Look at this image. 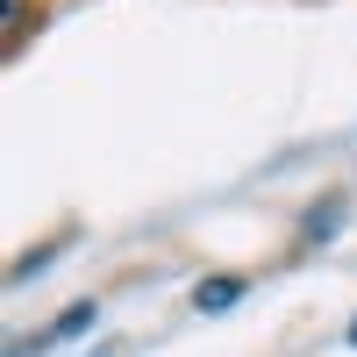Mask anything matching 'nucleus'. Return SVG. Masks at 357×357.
Here are the masks:
<instances>
[{
  "mask_svg": "<svg viewBox=\"0 0 357 357\" xmlns=\"http://www.w3.org/2000/svg\"><path fill=\"white\" fill-rule=\"evenodd\" d=\"M86 321H100V307H93V301H79V307H65V314H57L50 329L36 336V350H50V343H72V336L86 329Z\"/></svg>",
  "mask_w": 357,
  "mask_h": 357,
  "instance_id": "obj_1",
  "label": "nucleus"
},
{
  "mask_svg": "<svg viewBox=\"0 0 357 357\" xmlns=\"http://www.w3.org/2000/svg\"><path fill=\"white\" fill-rule=\"evenodd\" d=\"M236 301H243V279H200V286H193V307H200V314H222V307H236Z\"/></svg>",
  "mask_w": 357,
  "mask_h": 357,
  "instance_id": "obj_2",
  "label": "nucleus"
},
{
  "mask_svg": "<svg viewBox=\"0 0 357 357\" xmlns=\"http://www.w3.org/2000/svg\"><path fill=\"white\" fill-rule=\"evenodd\" d=\"M336 215H343V200H329V207H314V222H307V236H336Z\"/></svg>",
  "mask_w": 357,
  "mask_h": 357,
  "instance_id": "obj_3",
  "label": "nucleus"
},
{
  "mask_svg": "<svg viewBox=\"0 0 357 357\" xmlns=\"http://www.w3.org/2000/svg\"><path fill=\"white\" fill-rule=\"evenodd\" d=\"M22 43V0H8V50Z\"/></svg>",
  "mask_w": 357,
  "mask_h": 357,
  "instance_id": "obj_4",
  "label": "nucleus"
},
{
  "mask_svg": "<svg viewBox=\"0 0 357 357\" xmlns=\"http://www.w3.org/2000/svg\"><path fill=\"white\" fill-rule=\"evenodd\" d=\"M350 343H357V329H350Z\"/></svg>",
  "mask_w": 357,
  "mask_h": 357,
  "instance_id": "obj_5",
  "label": "nucleus"
}]
</instances>
